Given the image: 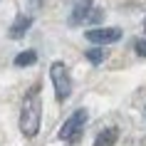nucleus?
<instances>
[{
	"instance_id": "nucleus-1",
	"label": "nucleus",
	"mask_w": 146,
	"mask_h": 146,
	"mask_svg": "<svg viewBox=\"0 0 146 146\" xmlns=\"http://www.w3.org/2000/svg\"><path fill=\"white\" fill-rule=\"evenodd\" d=\"M40 121H42V97H40V84L27 89L23 97V107H20V131L27 139L37 136Z\"/></svg>"
},
{
	"instance_id": "nucleus-2",
	"label": "nucleus",
	"mask_w": 146,
	"mask_h": 146,
	"mask_svg": "<svg viewBox=\"0 0 146 146\" xmlns=\"http://www.w3.org/2000/svg\"><path fill=\"white\" fill-rule=\"evenodd\" d=\"M50 79L54 84V97L57 102H67L72 94V77H69V69L64 62H52L50 67Z\"/></svg>"
},
{
	"instance_id": "nucleus-3",
	"label": "nucleus",
	"mask_w": 146,
	"mask_h": 146,
	"mask_svg": "<svg viewBox=\"0 0 146 146\" xmlns=\"http://www.w3.org/2000/svg\"><path fill=\"white\" fill-rule=\"evenodd\" d=\"M102 17H104V13L94 8L92 0H77L72 8V15H69V25H84V23L97 25Z\"/></svg>"
},
{
	"instance_id": "nucleus-4",
	"label": "nucleus",
	"mask_w": 146,
	"mask_h": 146,
	"mask_svg": "<svg viewBox=\"0 0 146 146\" xmlns=\"http://www.w3.org/2000/svg\"><path fill=\"white\" fill-rule=\"evenodd\" d=\"M84 121H87V109H77V111L69 116L67 121L62 124V129H60V134H57V139L69 141V144H77L79 136H82V126H84Z\"/></svg>"
},
{
	"instance_id": "nucleus-5",
	"label": "nucleus",
	"mask_w": 146,
	"mask_h": 146,
	"mask_svg": "<svg viewBox=\"0 0 146 146\" xmlns=\"http://www.w3.org/2000/svg\"><path fill=\"white\" fill-rule=\"evenodd\" d=\"M84 37L94 45H111V42L121 40V30L119 27H92L84 32Z\"/></svg>"
},
{
	"instance_id": "nucleus-6",
	"label": "nucleus",
	"mask_w": 146,
	"mask_h": 146,
	"mask_svg": "<svg viewBox=\"0 0 146 146\" xmlns=\"http://www.w3.org/2000/svg\"><path fill=\"white\" fill-rule=\"evenodd\" d=\"M30 27H32V17H30V15H17V17H15V23L10 25L8 35H10L13 40H20L25 32L30 30Z\"/></svg>"
},
{
	"instance_id": "nucleus-7",
	"label": "nucleus",
	"mask_w": 146,
	"mask_h": 146,
	"mask_svg": "<svg viewBox=\"0 0 146 146\" xmlns=\"http://www.w3.org/2000/svg\"><path fill=\"white\" fill-rule=\"evenodd\" d=\"M116 139H119V129L116 126H107V129H102L94 139V146H114Z\"/></svg>"
},
{
	"instance_id": "nucleus-8",
	"label": "nucleus",
	"mask_w": 146,
	"mask_h": 146,
	"mask_svg": "<svg viewBox=\"0 0 146 146\" xmlns=\"http://www.w3.org/2000/svg\"><path fill=\"white\" fill-rule=\"evenodd\" d=\"M35 62H37V52L35 50H25V52H20L15 57V67H30Z\"/></svg>"
},
{
	"instance_id": "nucleus-9",
	"label": "nucleus",
	"mask_w": 146,
	"mask_h": 146,
	"mask_svg": "<svg viewBox=\"0 0 146 146\" xmlns=\"http://www.w3.org/2000/svg\"><path fill=\"white\" fill-rule=\"evenodd\" d=\"M84 57L92 62V64H102V62L107 60V52H104L102 47H92V50H87V52H84Z\"/></svg>"
},
{
	"instance_id": "nucleus-10",
	"label": "nucleus",
	"mask_w": 146,
	"mask_h": 146,
	"mask_svg": "<svg viewBox=\"0 0 146 146\" xmlns=\"http://www.w3.org/2000/svg\"><path fill=\"white\" fill-rule=\"evenodd\" d=\"M134 50L139 57H146V40H134Z\"/></svg>"
},
{
	"instance_id": "nucleus-11",
	"label": "nucleus",
	"mask_w": 146,
	"mask_h": 146,
	"mask_svg": "<svg viewBox=\"0 0 146 146\" xmlns=\"http://www.w3.org/2000/svg\"><path fill=\"white\" fill-rule=\"evenodd\" d=\"M144 30H146V20H144Z\"/></svg>"
},
{
	"instance_id": "nucleus-12",
	"label": "nucleus",
	"mask_w": 146,
	"mask_h": 146,
	"mask_svg": "<svg viewBox=\"0 0 146 146\" xmlns=\"http://www.w3.org/2000/svg\"><path fill=\"white\" fill-rule=\"evenodd\" d=\"M144 114H146V109H144Z\"/></svg>"
}]
</instances>
